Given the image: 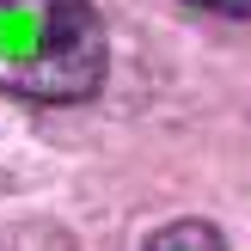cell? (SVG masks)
<instances>
[{"instance_id": "6da1fadb", "label": "cell", "mask_w": 251, "mask_h": 251, "mask_svg": "<svg viewBox=\"0 0 251 251\" xmlns=\"http://www.w3.org/2000/svg\"><path fill=\"white\" fill-rule=\"evenodd\" d=\"M110 74L92 0H0V92L31 104H86Z\"/></svg>"}, {"instance_id": "7a4b0ae2", "label": "cell", "mask_w": 251, "mask_h": 251, "mask_svg": "<svg viewBox=\"0 0 251 251\" xmlns=\"http://www.w3.org/2000/svg\"><path fill=\"white\" fill-rule=\"evenodd\" d=\"M141 251H227V239H221L208 221H172V227H159Z\"/></svg>"}, {"instance_id": "3957f363", "label": "cell", "mask_w": 251, "mask_h": 251, "mask_svg": "<svg viewBox=\"0 0 251 251\" xmlns=\"http://www.w3.org/2000/svg\"><path fill=\"white\" fill-rule=\"evenodd\" d=\"M190 6H208L221 19H251V0H190Z\"/></svg>"}]
</instances>
